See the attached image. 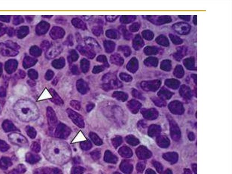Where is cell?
Returning <instances> with one entry per match:
<instances>
[{"instance_id": "obj_1", "label": "cell", "mask_w": 232, "mask_h": 174, "mask_svg": "<svg viewBox=\"0 0 232 174\" xmlns=\"http://www.w3.org/2000/svg\"><path fill=\"white\" fill-rule=\"evenodd\" d=\"M47 145L46 156L48 160L57 164H62L68 160L70 151L68 146L64 143L53 141Z\"/></svg>"}, {"instance_id": "obj_2", "label": "cell", "mask_w": 232, "mask_h": 174, "mask_svg": "<svg viewBox=\"0 0 232 174\" xmlns=\"http://www.w3.org/2000/svg\"><path fill=\"white\" fill-rule=\"evenodd\" d=\"M15 114L21 121L28 122L37 119L39 112L35 104L28 101H21L14 107Z\"/></svg>"}, {"instance_id": "obj_3", "label": "cell", "mask_w": 232, "mask_h": 174, "mask_svg": "<svg viewBox=\"0 0 232 174\" xmlns=\"http://www.w3.org/2000/svg\"><path fill=\"white\" fill-rule=\"evenodd\" d=\"M10 142L15 145L25 146L28 145V141L25 137L18 133H12L8 135Z\"/></svg>"}, {"instance_id": "obj_4", "label": "cell", "mask_w": 232, "mask_h": 174, "mask_svg": "<svg viewBox=\"0 0 232 174\" xmlns=\"http://www.w3.org/2000/svg\"><path fill=\"white\" fill-rule=\"evenodd\" d=\"M71 130L69 127L62 123L57 125L54 135L56 137L60 139H66L71 133Z\"/></svg>"}, {"instance_id": "obj_5", "label": "cell", "mask_w": 232, "mask_h": 174, "mask_svg": "<svg viewBox=\"0 0 232 174\" xmlns=\"http://www.w3.org/2000/svg\"><path fill=\"white\" fill-rule=\"evenodd\" d=\"M67 113L69 118L76 126L80 128H84V121L81 115L69 108L67 110Z\"/></svg>"}, {"instance_id": "obj_6", "label": "cell", "mask_w": 232, "mask_h": 174, "mask_svg": "<svg viewBox=\"0 0 232 174\" xmlns=\"http://www.w3.org/2000/svg\"><path fill=\"white\" fill-rule=\"evenodd\" d=\"M46 116L49 129L50 130L53 129L57 123L56 114L52 108L48 107L47 109Z\"/></svg>"}, {"instance_id": "obj_7", "label": "cell", "mask_w": 232, "mask_h": 174, "mask_svg": "<svg viewBox=\"0 0 232 174\" xmlns=\"http://www.w3.org/2000/svg\"><path fill=\"white\" fill-rule=\"evenodd\" d=\"M2 128L4 131L6 132L15 131L17 130L16 127L15 126L13 122L9 120H5L2 124Z\"/></svg>"}, {"instance_id": "obj_8", "label": "cell", "mask_w": 232, "mask_h": 174, "mask_svg": "<svg viewBox=\"0 0 232 174\" xmlns=\"http://www.w3.org/2000/svg\"><path fill=\"white\" fill-rule=\"evenodd\" d=\"M104 160L107 163L116 164L118 161V158L116 155L112 153L109 151H106L104 156Z\"/></svg>"}, {"instance_id": "obj_9", "label": "cell", "mask_w": 232, "mask_h": 174, "mask_svg": "<svg viewBox=\"0 0 232 174\" xmlns=\"http://www.w3.org/2000/svg\"><path fill=\"white\" fill-rule=\"evenodd\" d=\"M40 156L31 152H28L25 155L26 161L30 164H35L40 161Z\"/></svg>"}, {"instance_id": "obj_10", "label": "cell", "mask_w": 232, "mask_h": 174, "mask_svg": "<svg viewBox=\"0 0 232 174\" xmlns=\"http://www.w3.org/2000/svg\"><path fill=\"white\" fill-rule=\"evenodd\" d=\"M12 164L11 160L7 157H3L0 160V167L3 169H7Z\"/></svg>"}, {"instance_id": "obj_11", "label": "cell", "mask_w": 232, "mask_h": 174, "mask_svg": "<svg viewBox=\"0 0 232 174\" xmlns=\"http://www.w3.org/2000/svg\"><path fill=\"white\" fill-rule=\"evenodd\" d=\"M89 136L92 141L96 145L101 146L103 144V141L96 133L93 132H90Z\"/></svg>"}, {"instance_id": "obj_12", "label": "cell", "mask_w": 232, "mask_h": 174, "mask_svg": "<svg viewBox=\"0 0 232 174\" xmlns=\"http://www.w3.org/2000/svg\"><path fill=\"white\" fill-rule=\"evenodd\" d=\"M119 153L120 155L123 158H128L131 155V152L129 148L126 146L121 147L119 150Z\"/></svg>"}, {"instance_id": "obj_13", "label": "cell", "mask_w": 232, "mask_h": 174, "mask_svg": "<svg viewBox=\"0 0 232 174\" xmlns=\"http://www.w3.org/2000/svg\"><path fill=\"white\" fill-rule=\"evenodd\" d=\"M25 131L28 137L31 139H34L36 138L37 135V132L36 129L33 127L28 126L25 128Z\"/></svg>"}, {"instance_id": "obj_14", "label": "cell", "mask_w": 232, "mask_h": 174, "mask_svg": "<svg viewBox=\"0 0 232 174\" xmlns=\"http://www.w3.org/2000/svg\"><path fill=\"white\" fill-rule=\"evenodd\" d=\"M111 141H112V144H113V146L115 148H117V147L120 146V145L122 143V138L119 136H115L112 139Z\"/></svg>"}, {"instance_id": "obj_15", "label": "cell", "mask_w": 232, "mask_h": 174, "mask_svg": "<svg viewBox=\"0 0 232 174\" xmlns=\"http://www.w3.org/2000/svg\"><path fill=\"white\" fill-rule=\"evenodd\" d=\"M80 147L82 150L84 151H88L90 150L92 147V143L89 140L84 141L80 143Z\"/></svg>"}, {"instance_id": "obj_16", "label": "cell", "mask_w": 232, "mask_h": 174, "mask_svg": "<svg viewBox=\"0 0 232 174\" xmlns=\"http://www.w3.org/2000/svg\"><path fill=\"white\" fill-rule=\"evenodd\" d=\"M51 172V170L49 168H40L35 170V174H50Z\"/></svg>"}, {"instance_id": "obj_17", "label": "cell", "mask_w": 232, "mask_h": 174, "mask_svg": "<svg viewBox=\"0 0 232 174\" xmlns=\"http://www.w3.org/2000/svg\"><path fill=\"white\" fill-rule=\"evenodd\" d=\"M90 154L93 159L98 160L101 157V150L98 149H95L91 152Z\"/></svg>"}, {"instance_id": "obj_18", "label": "cell", "mask_w": 232, "mask_h": 174, "mask_svg": "<svg viewBox=\"0 0 232 174\" xmlns=\"http://www.w3.org/2000/svg\"><path fill=\"white\" fill-rule=\"evenodd\" d=\"M31 149L32 152L35 153H39L41 150V146L39 143L37 142H34L32 143L31 146Z\"/></svg>"}, {"instance_id": "obj_19", "label": "cell", "mask_w": 232, "mask_h": 174, "mask_svg": "<svg viewBox=\"0 0 232 174\" xmlns=\"http://www.w3.org/2000/svg\"><path fill=\"white\" fill-rule=\"evenodd\" d=\"M10 146L5 141L0 140V152H7L10 149Z\"/></svg>"}, {"instance_id": "obj_20", "label": "cell", "mask_w": 232, "mask_h": 174, "mask_svg": "<svg viewBox=\"0 0 232 174\" xmlns=\"http://www.w3.org/2000/svg\"><path fill=\"white\" fill-rule=\"evenodd\" d=\"M84 171H85V169L82 167H74L71 170V174H82Z\"/></svg>"}, {"instance_id": "obj_21", "label": "cell", "mask_w": 232, "mask_h": 174, "mask_svg": "<svg viewBox=\"0 0 232 174\" xmlns=\"http://www.w3.org/2000/svg\"><path fill=\"white\" fill-rule=\"evenodd\" d=\"M71 105L75 109H76V110H79L80 108V104H78V102H73L71 103Z\"/></svg>"}, {"instance_id": "obj_22", "label": "cell", "mask_w": 232, "mask_h": 174, "mask_svg": "<svg viewBox=\"0 0 232 174\" xmlns=\"http://www.w3.org/2000/svg\"><path fill=\"white\" fill-rule=\"evenodd\" d=\"M53 172L54 174H62L61 171L58 168H54L53 170Z\"/></svg>"}, {"instance_id": "obj_23", "label": "cell", "mask_w": 232, "mask_h": 174, "mask_svg": "<svg viewBox=\"0 0 232 174\" xmlns=\"http://www.w3.org/2000/svg\"><path fill=\"white\" fill-rule=\"evenodd\" d=\"M18 167H19V170H20V171H21V172H24V171H25V167L23 166V165H20Z\"/></svg>"}, {"instance_id": "obj_24", "label": "cell", "mask_w": 232, "mask_h": 174, "mask_svg": "<svg viewBox=\"0 0 232 174\" xmlns=\"http://www.w3.org/2000/svg\"><path fill=\"white\" fill-rule=\"evenodd\" d=\"M94 106L93 105H90L88 106L87 108V110L88 112H90L93 109Z\"/></svg>"}, {"instance_id": "obj_25", "label": "cell", "mask_w": 232, "mask_h": 174, "mask_svg": "<svg viewBox=\"0 0 232 174\" xmlns=\"http://www.w3.org/2000/svg\"><path fill=\"white\" fill-rule=\"evenodd\" d=\"M12 174H18V172H17V171H14V172L12 173Z\"/></svg>"}, {"instance_id": "obj_26", "label": "cell", "mask_w": 232, "mask_h": 174, "mask_svg": "<svg viewBox=\"0 0 232 174\" xmlns=\"http://www.w3.org/2000/svg\"><path fill=\"white\" fill-rule=\"evenodd\" d=\"M120 174L119 173H118V172H117V173H114V174Z\"/></svg>"}]
</instances>
